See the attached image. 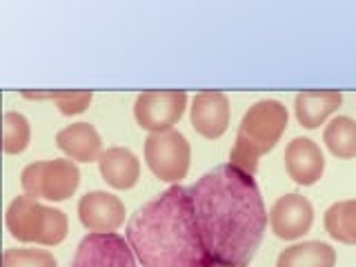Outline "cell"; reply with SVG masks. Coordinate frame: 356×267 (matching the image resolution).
Here are the masks:
<instances>
[{
    "label": "cell",
    "mask_w": 356,
    "mask_h": 267,
    "mask_svg": "<svg viewBox=\"0 0 356 267\" xmlns=\"http://www.w3.org/2000/svg\"><path fill=\"white\" fill-rule=\"evenodd\" d=\"M337 250L323 241H305L283 250L276 259V267H334Z\"/></svg>",
    "instance_id": "2e32d148"
},
{
    "label": "cell",
    "mask_w": 356,
    "mask_h": 267,
    "mask_svg": "<svg viewBox=\"0 0 356 267\" xmlns=\"http://www.w3.org/2000/svg\"><path fill=\"white\" fill-rule=\"evenodd\" d=\"M200 238L214 265H248L267 227L254 176L232 163L216 165L189 187Z\"/></svg>",
    "instance_id": "6da1fadb"
},
{
    "label": "cell",
    "mask_w": 356,
    "mask_h": 267,
    "mask_svg": "<svg viewBox=\"0 0 356 267\" xmlns=\"http://www.w3.org/2000/svg\"><path fill=\"white\" fill-rule=\"evenodd\" d=\"M314 222V207L300 194H285L270 209V225L276 238L296 241L305 236Z\"/></svg>",
    "instance_id": "30bf717a"
},
{
    "label": "cell",
    "mask_w": 356,
    "mask_h": 267,
    "mask_svg": "<svg viewBox=\"0 0 356 267\" xmlns=\"http://www.w3.org/2000/svg\"><path fill=\"white\" fill-rule=\"evenodd\" d=\"M323 143L337 159H354L356 156V120L350 116H337L323 131Z\"/></svg>",
    "instance_id": "ac0fdd59"
},
{
    "label": "cell",
    "mask_w": 356,
    "mask_h": 267,
    "mask_svg": "<svg viewBox=\"0 0 356 267\" xmlns=\"http://www.w3.org/2000/svg\"><path fill=\"white\" fill-rule=\"evenodd\" d=\"M192 127L209 140L220 138L229 127L232 107L229 98L222 92H200L194 96L189 107Z\"/></svg>",
    "instance_id": "8fae6325"
},
{
    "label": "cell",
    "mask_w": 356,
    "mask_h": 267,
    "mask_svg": "<svg viewBox=\"0 0 356 267\" xmlns=\"http://www.w3.org/2000/svg\"><path fill=\"white\" fill-rule=\"evenodd\" d=\"M72 267H138L131 245L120 234H87L78 243Z\"/></svg>",
    "instance_id": "ba28073f"
},
{
    "label": "cell",
    "mask_w": 356,
    "mask_h": 267,
    "mask_svg": "<svg viewBox=\"0 0 356 267\" xmlns=\"http://www.w3.org/2000/svg\"><path fill=\"white\" fill-rule=\"evenodd\" d=\"M31 140L29 120L18 111H5L3 114V149L7 154H20L27 149Z\"/></svg>",
    "instance_id": "d6986e66"
},
{
    "label": "cell",
    "mask_w": 356,
    "mask_h": 267,
    "mask_svg": "<svg viewBox=\"0 0 356 267\" xmlns=\"http://www.w3.org/2000/svg\"><path fill=\"white\" fill-rule=\"evenodd\" d=\"M325 232L334 241L345 245H356V198L339 200L325 211Z\"/></svg>",
    "instance_id": "e0dca14e"
},
{
    "label": "cell",
    "mask_w": 356,
    "mask_h": 267,
    "mask_svg": "<svg viewBox=\"0 0 356 267\" xmlns=\"http://www.w3.org/2000/svg\"><path fill=\"white\" fill-rule=\"evenodd\" d=\"M100 176L114 189H129L140 178V161L138 156L127 147H109L98 159Z\"/></svg>",
    "instance_id": "9a60e30c"
},
{
    "label": "cell",
    "mask_w": 356,
    "mask_h": 267,
    "mask_svg": "<svg viewBox=\"0 0 356 267\" xmlns=\"http://www.w3.org/2000/svg\"><path fill=\"white\" fill-rule=\"evenodd\" d=\"M285 170L296 185H314L325 170V159L312 138H294L285 147Z\"/></svg>",
    "instance_id": "7c38bea8"
},
{
    "label": "cell",
    "mask_w": 356,
    "mask_h": 267,
    "mask_svg": "<svg viewBox=\"0 0 356 267\" xmlns=\"http://www.w3.org/2000/svg\"><path fill=\"white\" fill-rule=\"evenodd\" d=\"M25 98H51L56 105H58L60 114L65 116H76V114H83V111L89 107L92 103L94 94L92 92H22Z\"/></svg>",
    "instance_id": "ffe728a7"
},
{
    "label": "cell",
    "mask_w": 356,
    "mask_h": 267,
    "mask_svg": "<svg viewBox=\"0 0 356 267\" xmlns=\"http://www.w3.org/2000/svg\"><path fill=\"white\" fill-rule=\"evenodd\" d=\"M3 267H58V261L47 250L9 248L3 254Z\"/></svg>",
    "instance_id": "44dd1931"
},
{
    "label": "cell",
    "mask_w": 356,
    "mask_h": 267,
    "mask_svg": "<svg viewBox=\"0 0 356 267\" xmlns=\"http://www.w3.org/2000/svg\"><path fill=\"white\" fill-rule=\"evenodd\" d=\"M287 109L281 100L265 98L254 103L245 111L238 125L236 140L229 152V163L254 176L259 170L261 156L272 152L281 140L283 131L287 129Z\"/></svg>",
    "instance_id": "3957f363"
},
{
    "label": "cell",
    "mask_w": 356,
    "mask_h": 267,
    "mask_svg": "<svg viewBox=\"0 0 356 267\" xmlns=\"http://www.w3.org/2000/svg\"><path fill=\"white\" fill-rule=\"evenodd\" d=\"M5 225L14 238L22 243L58 245L70 232L65 211L42 205L33 196H16L5 211Z\"/></svg>",
    "instance_id": "277c9868"
},
{
    "label": "cell",
    "mask_w": 356,
    "mask_h": 267,
    "mask_svg": "<svg viewBox=\"0 0 356 267\" xmlns=\"http://www.w3.org/2000/svg\"><path fill=\"white\" fill-rule=\"evenodd\" d=\"M81 185V170L72 159L36 161L20 174V187L27 196L60 203L76 194Z\"/></svg>",
    "instance_id": "5b68a950"
},
{
    "label": "cell",
    "mask_w": 356,
    "mask_h": 267,
    "mask_svg": "<svg viewBox=\"0 0 356 267\" xmlns=\"http://www.w3.org/2000/svg\"><path fill=\"white\" fill-rule=\"evenodd\" d=\"M343 103V96L337 89H316V92H300L294 98V114L300 127L316 129L325 122Z\"/></svg>",
    "instance_id": "5bb4252c"
},
{
    "label": "cell",
    "mask_w": 356,
    "mask_h": 267,
    "mask_svg": "<svg viewBox=\"0 0 356 267\" xmlns=\"http://www.w3.org/2000/svg\"><path fill=\"white\" fill-rule=\"evenodd\" d=\"M189 161H192V147L183 131L167 129L145 138V163L159 181L181 185L189 172Z\"/></svg>",
    "instance_id": "8992f818"
},
{
    "label": "cell",
    "mask_w": 356,
    "mask_h": 267,
    "mask_svg": "<svg viewBox=\"0 0 356 267\" xmlns=\"http://www.w3.org/2000/svg\"><path fill=\"white\" fill-rule=\"evenodd\" d=\"M125 203L103 189L87 192L78 200V218L94 234H111L125 222Z\"/></svg>",
    "instance_id": "9c48e42d"
},
{
    "label": "cell",
    "mask_w": 356,
    "mask_h": 267,
    "mask_svg": "<svg viewBox=\"0 0 356 267\" xmlns=\"http://www.w3.org/2000/svg\"><path fill=\"white\" fill-rule=\"evenodd\" d=\"M214 267H248V265H214Z\"/></svg>",
    "instance_id": "7402d4cb"
},
{
    "label": "cell",
    "mask_w": 356,
    "mask_h": 267,
    "mask_svg": "<svg viewBox=\"0 0 356 267\" xmlns=\"http://www.w3.org/2000/svg\"><path fill=\"white\" fill-rule=\"evenodd\" d=\"M187 94L183 89H167V92H143L134 103L136 122L149 134L174 129V125L185 114Z\"/></svg>",
    "instance_id": "52a82bcc"
},
{
    "label": "cell",
    "mask_w": 356,
    "mask_h": 267,
    "mask_svg": "<svg viewBox=\"0 0 356 267\" xmlns=\"http://www.w3.org/2000/svg\"><path fill=\"white\" fill-rule=\"evenodd\" d=\"M56 145L76 163H94L103 156V138L92 122H72L56 134Z\"/></svg>",
    "instance_id": "4fadbf2b"
},
{
    "label": "cell",
    "mask_w": 356,
    "mask_h": 267,
    "mask_svg": "<svg viewBox=\"0 0 356 267\" xmlns=\"http://www.w3.org/2000/svg\"><path fill=\"white\" fill-rule=\"evenodd\" d=\"M125 238L143 267H214L183 185L167 187L134 211Z\"/></svg>",
    "instance_id": "7a4b0ae2"
}]
</instances>
